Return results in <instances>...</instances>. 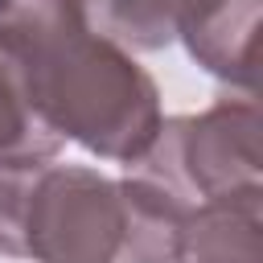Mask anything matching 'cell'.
<instances>
[{
    "label": "cell",
    "instance_id": "cell-7",
    "mask_svg": "<svg viewBox=\"0 0 263 263\" xmlns=\"http://www.w3.org/2000/svg\"><path fill=\"white\" fill-rule=\"evenodd\" d=\"M62 136L41 119L12 45L0 37V164H37L62 152Z\"/></svg>",
    "mask_w": 263,
    "mask_h": 263
},
{
    "label": "cell",
    "instance_id": "cell-5",
    "mask_svg": "<svg viewBox=\"0 0 263 263\" xmlns=\"http://www.w3.org/2000/svg\"><path fill=\"white\" fill-rule=\"evenodd\" d=\"M173 263H263V185L193 205Z\"/></svg>",
    "mask_w": 263,
    "mask_h": 263
},
{
    "label": "cell",
    "instance_id": "cell-8",
    "mask_svg": "<svg viewBox=\"0 0 263 263\" xmlns=\"http://www.w3.org/2000/svg\"><path fill=\"white\" fill-rule=\"evenodd\" d=\"M0 8H4V0H0Z\"/></svg>",
    "mask_w": 263,
    "mask_h": 263
},
{
    "label": "cell",
    "instance_id": "cell-6",
    "mask_svg": "<svg viewBox=\"0 0 263 263\" xmlns=\"http://www.w3.org/2000/svg\"><path fill=\"white\" fill-rule=\"evenodd\" d=\"M95 33L123 45L127 53L168 49L197 8V0H78Z\"/></svg>",
    "mask_w": 263,
    "mask_h": 263
},
{
    "label": "cell",
    "instance_id": "cell-3",
    "mask_svg": "<svg viewBox=\"0 0 263 263\" xmlns=\"http://www.w3.org/2000/svg\"><path fill=\"white\" fill-rule=\"evenodd\" d=\"M123 173L181 210L259 189L263 152L255 95H226L197 115L160 119L152 144L132 164H123Z\"/></svg>",
    "mask_w": 263,
    "mask_h": 263
},
{
    "label": "cell",
    "instance_id": "cell-1",
    "mask_svg": "<svg viewBox=\"0 0 263 263\" xmlns=\"http://www.w3.org/2000/svg\"><path fill=\"white\" fill-rule=\"evenodd\" d=\"M12 45L41 119L99 160L132 164L160 127V86L123 45L95 33L78 0H4Z\"/></svg>",
    "mask_w": 263,
    "mask_h": 263
},
{
    "label": "cell",
    "instance_id": "cell-4",
    "mask_svg": "<svg viewBox=\"0 0 263 263\" xmlns=\"http://www.w3.org/2000/svg\"><path fill=\"white\" fill-rule=\"evenodd\" d=\"M263 0H197L177 41L185 53L238 95H255V45Z\"/></svg>",
    "mask_w": 263,
    "mask_h": 263
},
{
    "label": "cell",
    "instance_id": "cell-2",
    "mask_svg": "<svg viewBox=\"0 0 263 263\" xmlns=\"http://www.w3.org/2000/svg\"><path fill=\"white\" fill-rule=\"evenodd\" d=\"M189 210L136 177L37 160L29 173L16 259L33 263H173Z\"/></svg>",
    "mask_w": 263,
    "mask_h": 263
}]
</instances>
